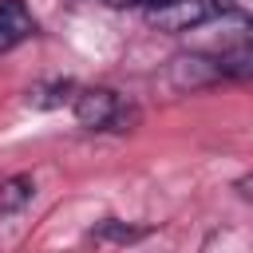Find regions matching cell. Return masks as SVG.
Returning <instances> with one entry per match:
<instances>
[{"mask_svg":"<svg viewBox=\"0 0 253 253\" xmlns=\"http://www.w3.org/2000/svg\"><path fill=\"white\" fill-rule=\"evenodd\" d=\"M233 190H237V198H241V202H253V174L237 178V182H233Z\"/></svg>","mask_w":253,"mask_h":253,"instance_id":"ba28073f","label":"cell"},{"mask_svg":"<svg viewBox=\"0 0 253 253\" xmlns=\"http://www.w3.org/2000/svg\"><path fill=\"white\" fill-rule=\"evenodd\" d=\"M75 119L87 130H126V123H134V107H126L115 91L107 87H87L75 95Z\"/></svg>","mask_w":253,"mask_h":253,"instance_id":"7a4b0ae2","label":"cell"},{"mask_svg":"<svg viewBox=\"0 0 253 253\" xmlns=\"http://www.w3.org/2000/svg\"><path fill=\"white\" fill-rule=\"evenodd\" d=\"M32 198H36V182H32V174H12V178H4V182H0V217L20 213Z\"/></svg>","mask_w":253,"mask_h":253,"instance_id":"5b68a950","label":"cell"},{"mask_svg":"<svg viewBox=\"0 0 253 253\" xmlns=\"http://www.w3.org/2000/svg\"><path fill=\"white\" fill-rule=\"evenodd\" d=\"M32 32H36V20L24 8V0H0V51L24 43Z\"/></svg>","mask_w":253,"mask_h":253,"instance_id":"277c9868","label":"cell"},{"mask_svg":"<svg viewBox=\"0 0 253 253\" xmlns=\"http://www.w3.org/2000/svg\"><path fill=\"white\" fill-rule=\"evenodd\" d=\"M71 91H75L71 79H55V83H47V87H32V91H28V103H32V107H59V103L71 99Z\"/></svg>","mask_w":253,"mask_h":253,"instance_id":"8992f818","label":"cell"},{"mask_svg":"<svg viewBox=\"0 0 253 253\" xmlns=\"http://www.w3.org/2000/svg\"><path fill=\"white\" fill-rule=\"evenodd\" d=\"M95 241H134L142 237V229H130V225H119V221H103L99 229H91Z\"/></svg>","mask_w":253,"mask_h":253,"instance_id":"52a82bcc","label":"cell"},{"mask_svg":"<svg viewBox=\"0 0 253 253\" xmlns=\"http://www.w3.org/2000/svg\"><path fill=\"white\" fill-rule=\"evenodd\" d=\"M225 12V0H146L142 20L158 32H194Z\"/></svg>","mask_w":253,"mask_h":253,"instance_id":"6da1fadb","label":"cell"},{"mask_svg":"<svg viewBox=\"0 0 253 253\" xmlns=\"http://www.w3.org/2000/svg\"><path fill=\"white\" fill-rule=\"evenodd\" d=\"M166 75H170V83H174L178 91H190V87L217 83V79H221V63H217V59H206V55H178Z\"/></svg>","mask_w":253,"mask_h":253,"instance_id":"3957f363","label":"cell"}]
</instances>
